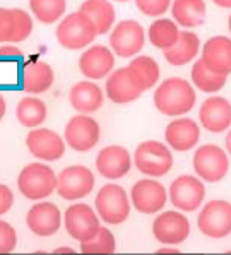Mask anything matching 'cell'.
Here are the masks:
<instances>
[{
	"label": "cell",
	"instance_id": "obj_1",
	"mask_svg": "<svg viewBox=\"0 0 231 255\" xmlns=\"http://www.w3.org/2000/svg\"><path fill=\"white\" fill-rule=\"evenodd\" d=\"M195 105V91L182 77H170L154 91V107L168 117H180L189 113Z\"/></svg>",
	"mask_w": 231,
	"mask_h": 255
},
{
	"label": "cell",
	"instance_id": "obj_2",
	"mask_svg": "<svg viewBox=\"0 0 231 255\" xmlns=\"http://www.w3.org/2000/svg\"><path fill=\"white\" fill-rule=\"evenodd\" d=\"M19 192L29 201H41L57 190V175L48 164L33 163L21 170L17 178Z\"/></svg>",
	"mask_w": 231,
	"mask_h": 255
},
{
	"label": "cell",
	"instance_id": "obj_3",
	"mask_svg": "<svg viewBox=\"0 0 231 255\" xmlns=\"http://www.w3.org/2000/svg\"><path fill=\"white\" fill-rule=\"evenodd\" d=\"M98 36L96 26L86 14H67L57 27V41L67 50L86 48Z\"/></svg>",
	"mask_w": 231,
	"mask_h": 255
},
{
	"label": "cell",
	"instance_id": "obj_4",
	"mask_svg": "<svg viewBox=\"0 0 231 255\" xmlns=\"http://www.w3.org/2000/svg\"><path fill=\"white\" fill-rule=\"evenodd\" d=\"M134 164L142 175L159 178L171 170L173 156L170 149L159 140H144L135 149Z\"/></svg>",
	"mask_w": 231,
	"mask_h": 255
},
{
	"label": "cell",
	"instance_id": "obj_5",
	"mask_svg": "<svg viewBox=\"0 0 231 255\" xmlns=\"http://www.w3.org/2000/svg\"><path fill=\"white\" fill-rule=\"evenodd\" d=\"M96 213L108 225H122L130 214V201L120 185L108 183L96 195Z\"/></svg>",
	"mask_w": 231,
	"mask_h": 255
},
{
	"label": "cell",
	"instance_id": "obj_6",
	"mask_svg": "<svg viewBox=\"0 0 231 255\" xmlns=\"http://www.w3.org/2000/svg\"><path fill=\"white\" fill-rule=\"evenodd\" d=\"M194 170L199 175V178L206 180V182H221L230 170L228 156L221 147L214 146V144L201 146L194 154Z\"/></svg>",
	"mask_w": 231,
	"mask_h": 255
},
{
	"label": "cell",
	"instance_id": "obj_7",
	"mask_svg": "<svg viewBox=\"0 0 231 255\" xmlns=\"http://www.w3.org/2000/svg\"><path fill=\"white\" fill-rule=\"evenodd\" d=\"M95 188V175L82 164H74L57 176V192L65 201H77L89 195Z\"/></svg>",
	"mask_w": 231,
	"mask_h": 255
},
{
	"label": "cell",
	"instance_id": "obj_8",
	"mask_svg": "<svg viewBox=\"0 0 231 255\" xmlns=\"http://www.w3.org/2000/svg\"><path fill=\"white\" fill-rule=\"evenodd\" d=\"M144 43H146L144 27L134 19L118 22L110 34V46L113 53L122 58H130L137 55L144 48Z\"/></svg>",
	"mask_w": 231,
	"mask_h": 255
},
{
	"label": "cell",
	"instance_id": "obj_9",
	"mask_svg": "<svg viewBox=\"0 0 231 255\" xmlns=\"http://www.w3.org/2000/svg\"><path fill=\"white\" fill-rule=\"evenodd\" d=\"M197 226L209 238H225L231 233V204L226 201H211L202 207Z\"/></svg>",
	"mask_w": 231,
	"mask_h": 255
},
{
	"label": "cell",
	"instance_id": "obj_10",
	"mask_svg": "<svg viewBox=\"0 0 231 255\" xmlns=\"http://www.w3.org/2000/svg\"><path fill=\"white\" fill-rule=\"evenodd\" d=\"M146 89L134 69L122 67L110 74L107 81V96L113 103L125 105L135 101Z\"/></svg>",
	"mask_w": 231,
	"mask_h": 255
},
{
	"label": "cell",
	"instance_id": "obj_11",
	"mask_svg": "<svg viewBox=\"0 0 231 255\" xmlns=\"http://www.w3.org/2000/svg\"><path fill=\"white\" fill-rule=\"evenodd\" d=\"M65 230L74 240L86 242L93 238L101 228L100 218L88 204H74L69 206L64 214Z\"/></svg>",
	"mask_w": 231,
	"mask_h": 255
},
{
	"label": "cell",
	"instance_id": "obj_12",
	"mask_svg": "<svg viewBox=\"0 0 231 255\" xmlns=\"http://www.w3.org/2000/svg\"><path fill=\"white\" fill-rule=\"evenodd\" d=\"M64 139L74 151L86 152L95 147L98 140H100V125L95 119H91L86 113L76 115L65 125Z\"/></svg>",
	"mask_w": 231,
	"mask_h": 255
},
{
	"label": "cell",
	"instance_id": "obj_13",
	"mask_svg": "<svg viewBox=\"0 0 231 255\" xmlns=\"http://www.w3.org/2000/svg\"><path fill=\"white\" fill-rule=\"evenodd\" d=\"M206 197V187L199 178L190 175L178 176L170 187V201L177 209L192 213L199 209Z\"/></svg>",
	"mask_w": 231,
	"mask_h": 255
},
{
	"label": "cell",
	"instance_id": "obj_14",
	"mask_svg": "<svg viewBox=\"0 0 231 255\" xmlns=\"http://www.w3.org/2000/svg\"><path fill=\"white\" fill-rule=\"evenodd\" d=\"M152 233L159 243L164 245H180L189 238L190 223L182 213L166 211L159 214L152 223Z\"/></svg>",
	"mask_w": 231,
	"mask_h": 255
},
{
	"label": "cell",
	"instance_id": "obj_15",
	"mask_svg": "<svg viewBox=\"0 0 231 255\" xmlns=\"http://www.w3.org/2000/svg\"><path fill=\"white\" fill-rule=\"evenodd\" d=\"M132 206L142 214H154L161 211L168 201L166 188L152 178L139 180L130 192Z\"/></svg>",
	"mask_w": 231,
	"mask_h": 255
},
{
	"label": "cell",
	"instance_id": "obj_16",
	"mask_svg": "<svg viewBox=\"0 0 231 255\" xmlns=\"http://www.w3.org/2000/svg\"><path fill=\"white\" fill-rule=\"evenodd\" d=\"M29 152L43 161H57L65 154V140L50 128H33L26 135Z\"/></svg>",
	"mask_w": 231,
	"mask_h": 255
},
{
	"label": "cell",
	"instance_id": "obj_17",
	"mask_svg": "<svg viewBox=\"0 0 231 255\" xmlns=\"http://www.w3.org/2000/svg\"><path fill=\"white\" fill-rule=\"evenodd\" d=\"M27 228L31 233L38 237H52L60 230L62 225V214L55 204L52 202H40L34 204L26 216Z\"/></svg>",
	"mask_w": 231,
	"mask_h": 255
},
{
	"label": "cell",
	"instance_id": "obj_18",
	"mask_svg": "<svg viewBox=\"0 0 231 255\" xmlns=\"http://www.w3.org/2000/svg\"><path fill=\"white\" fill-rule=\"evenodd\" d=\"M96 168L103 178H123L132 168L130 152L122 146H108L101 149L96 156Z\"/></svg>",
	"mask_w": 231,
	"mask_h": 255
},
{
	"label": "cell",
	"instance_id": "obj_19",
	"mask_svg": "<svg viewBox=\"0 0 231 255\" xmlns=\"http://www.w3.org/2000/svg\"><path fill=\"white\" fill-rule=\"evenodd\" d=\"M201 60L204 65L219 76L231 74V40L226 36H213L202 48Z\"/></svg>",
	"mask_w": 231,
	"mask_h": 255
},
{
	"label": "cell",
	"instance_id": "obj_20",
	"mask_svg": "<svg viewBox=\"0 0 231 255\" xmlns=\"http://www.w3.org/2000/svg\"><path fill=\"white\" fill-rule=\"evenodd\" d=\"M115 67V55L107 46H91L79 58V69L88 79H103Z\"/></svg>",
	"mask_w": 231,
	"mask_h": 255
},
{
	"label": "cell",
	"instance_id": "obj_21",
	"mask_svg": "<svg viewBox=\"0 0 231 255\" xmlns=\"http://www.w3.org/2000/svg\"><path fill=\"white\" fill-rule=\"evenodd\" d=\"M202 127L207 128L209 132L219 134L225 132L231 125V105L226 98L213 96L206 100L199 112Z\"/></svg>",
	"mask_w": 231,
	"mask_h": 255
},
{
	"label": "cell",
	"instance_id": "obj_22",
	"mask_svg": "<svg viewBox=\"0 0 231 255\" xmlns=\"http://www.w3.org/2000/svg\"><path fill=\"white\" fill-rule=\"evenodd\" d=\"M164 139L171 149L185 152L197 146L201 139V128L192 119H177L168 124L164 130Z\"/></svg>",
	"mask_w": 231,
	"mask_h": 255
},
{
	"label": "cell",
	"instance_id": "obj_23",
	"mask_svg": "<svg viewBox=\"0 0 231 255\" xmlns=\"http://www.w3.org/2000/svg\"><path fill=\"white\" fill-rule=\"evenodd\" d=\"M70 105L81 113H95L103 107V91L95 82L81 81L70 88Z\"/></svg>",
	"mask_w": 231,
	"mask_h": 255
},
{
	"label": "cell",
	"instance_id": "obj_24",
	"mask_svg": "<svg viewBox=\"0 0 231 255\" xmlns=\"http://www.w3.org/2000/svg\"><path fill=\"white\" fill-rule=\"evenodd\" d=\"M53 69L46 62L29 60L22 69V89L29 94L46 93L53 86Z\"/></svg>",
	"mask_w": 231,
	"mask_h": 255
},
{
	"label": "cell",
	"instance_id": "obj_25",
	"mask_svg": "<svg viewBox=\"0 0 231 255\" xmlns=\"http://www.w3.org/2000/svg\"><path fill=\"white\" fill-rule=\"evenodd\" d=\"M201 48V40L195 33L192 31H180V36L177 43L171 48L164 50V58L170 62L171 65H185L190 60H194L199 55Z\"/></svg>",
	"mask_w": 231,
	"mask_h": 255
},
{
	"label": "cell",
	"instance_id": "obj_26",
	"mask_svg": "<svg viewBox=\"0 0 231 255\" xmlns=\"http://www.w3.org/2000/svg\"><path fill=\"white\" fill-rule=\"evenodd\" d=\"M81 12L95 22L98 34L110 33L115 24V7L110 0H86L81 5Z\"/></svg>",
	"mask_w": 231,
	"mask_h": 255
},
{
	"label": "cell",
	"instance_id": "obj_27",
	"mask_svg": "<svg viewBox=\"0 0 231 255\" xmlns=\"http://www.w3.org/2000/svg\"><path fill=\"white\" fill-rule=\"evenodd\" d=\"M173 19L183 27L201 26L206 21L204 0H173L171 7Z\"/></svg>",
	"mask_w": 231,
	"mask_h": 255
},
{
	"label": "cell",
	"instance_id": "obj_28",
	"mask_svg": "<svg viewBox=\"0 0 231 255\" xmlns=\"http://www.w3.org/2000/svg\"><path fill=\"white\" fill-rule=\"evenodd\" d=\"M15 117L21 125L36 128L46 120V105L36 96H26L15 107Z\"/></svg>",
	"mask_w": 231,
	"mask_h": 255
},
{
	"label": "cell",
	"instance_id": "obj_29",
	"mask_svg": "<svg viewBox=\"0 0 231 255\" xmlns=\"http://www.w3.org/2000/svg\"><path fill=\"white\" fill-rule=\"evenodd\" d=\"M149 41L152 43V46L159 50H168L177 43L180 36V29L177 26V22H173L171 19H156L154 22L149 26Z\"/></svg>",
	"mask_w": 231,
	"mask_h": 255
},
{
	"label": "cell",
	"instance_id": "obj_30",
	"mask_svg": "<svg viewBox=\"0 0 231 255\" xmlns=\"http://www.w3.org/2000/svg\"><path fill=\"white\" fill-rule=\"evenodd\" d=\"M226 77L228 76H219V74L213 72L204 65V62L199 58L192 67V82L199 91L204 93H218L219 89L225 88Z\"/></svg>",
	"mask_w": 231,
	"mask_h": 255
},
{
	"label": "cell",
	"instance_id": "obj_31",
	"mask_svg": "<svg viewBox=\"0 0 231 255\" xmlns=\"http://www.w3.org/2000/svg\"><path fill=\"white\" fill-rule=\"evenodd\" d=\"M31 12L43 24H53L65 14L67 2L65 0H29Z\"/></svg>",
	"mask_w": 231,
	"mask_h": 255
},
{
	"label": "cell",
	"instance_id": "obj_32",
	"mask_svg": "<svg viewBox=\"0 0 231 255\" xmlns=\"http://www.w3.org/2000/svg\"><path fill=\"white\" fill-rule=\"evenodd\" d=\"M116 250V240L108 228H100L93 238L81 242V252L89 255H112Z\"/></svg>",
	"mask_w": 231,
	"mask_h": 255
},
{
	"label": "cell",
	"instance_id": "obj_33",
	"mask_svg": "<svg viewBox=\"0 0 231 255\" xmlns=\"http://www.w3.org/2000/svg\"><path fill=\"white\" fill-rule=\"evenodd\" d=\"M130 69L135 70V74L139 76V79L142 81L144 89H151L156 86V82L159 79V65L154 58L147 57V55H139V57L132 58Z\"/></svg>",
	"mask_w": 231,
	"mask_h": 255
},
{
	"label": "cell",
	"instance_id": "obj_34",
	"mask_svg": "<svg viewBox=\"0 0 231 255\" xmlns=\"http://www.w3.org/2000/svg\"><path fill=\"white\" fill-rule=\"evenodd\" d=\"M12 15H14V34L10 43H21L33 31V17L22 9H12Z\"/></svg>",
	"mask_w": 231,
	"mask_h": 255
},
{
	"label": "cell",
	"instance_id": "obj_35",
	"mask_svg": "<svg viewBox=\"0 0 231 255\" xmlns=\"http://www.w3.org/2000/svg\"><path fill=\"white\" fill-rule=\"evenodd\" d=\"M137 9L149 17H158L166 12L171 5V0H135Z\"/></svg>",
	"mask_w": 231,
	"mask_h": 255
},
{
	"label": "cell",
	"instance_id": "obj_36",
	"mask_svg": "<svg viewBox=\"0 0 231 255\" xmlns=\"http://www.w3.org/2000/svg\"><path fill=\"white\" fill-rule=\"evenodd\" d=\"M17 245L15 230L7 221L0 219V254H10Z\"/></svg>",
	"mask_w": 231,
	"mask_h": 255
},
{
	"label": "cell",
	"instance_id": "obj_37",
	"mask_svg": "<svg viewBox=\"0 0 231 255\" xmlns=\"http://www.w3.org/2000/svg\"><path fill=\"white\" fill-rule=\"evenodd\" d=\"M14 34V15L12 9L0 7V43L12 41Z\"/></svg>",
	"mask_w": 231,
	"mask_h": 255
},
{
	"label": "cell",
	"instance_id": "obj_38",
	"mask_svg": "<svg viewBox=\"0 0 231 255\" xmlns=\"http://www.w3.org/2000/svg\"><path fill=\"white\" fill-rule=\"evenodd\" d=\"M14 204V194L7 185L0 183V216H3L5 213H9L10 207Z\"/></svg>",
	"mask_w": 231,
	"mask_h": 255
},
{
	"label": "cell",
	"instance_id": "obj_39",
	"mask_svg": "<svg viewBox=\"0 0 231 255\" xmlns=\"http://www.w3.org/2000/svg\"><path fill=\"white\" fill-rule=\"evenodd\" d=\"M22 57V52L19 48H15L12 45H5L0 48V58H7V60H17Z\"/></svg>",
	"mask_w": 231,
	"mask_h": 255
},
{
	"label": "cell",
	"instance_id": "obj_40",
	"mask_svg": "<svg viewBox=\"0 0 231 255\" xmlns=\"http://www.w3.org/2000/svg\"><path fill=\"white\" fill-rule=\"evenodd\" d=\"M5 110H7L5 100H3V96H2V94H0V120L3 119V115H5Z\"/></svg>",
	"mask_w": 231,
	"mask_h": 255
},
{
	"label": "cell",
	"instance_id": "obj_41",
	"mask_svg": "<svg viewBox=\"0 0 231 255\" xmlns=\"http://www.w3.org/2000/svg\"><path fill=\"white\" fill-rule=\"evenodd\" d=\"M213 2L219 7H225V9H230L231 7V0H213Z\"/></svg>",
	"mask_w": 231,
	"mask_h": 255
},
{
	"label": "cell",
	"instance_id": "obj_42",
	"mask_svg": "<svg viewBox=\"0 0 231 255\" xmlns=\"http://www.w3.org/2000/svg\"><path fill=\"white\" fill-rule=\"evenodd\" d=\"M156 254H178V250H175V249H159Z\"/></svg>",
	"mask_w": 231,
	"mask_h": 255
},
{
	"label": "cell",
	"instance_id": "obj_43",
	"mask_svg": "<svg viewBox=\"0 0 231 255\" xmlns=\"http://www.w3.org/2000/svg\"><path fill=\"white\" fill-rule=\"evenodd\" d=\"M226 151L231 154V130L228 132V135H226Z\"/></svg>",
	"mask_w": 231,
	"mask_h": 255
},
{
	"label": "cell",
	"instance_id": "obj_44",
	"mask_svg": "<svg viewBox=\"0 0 231 255\" xmlns=\"http://www.w3.org/2000/svg\"><path fill=\"white\" fill-rule=\"evenodd\" d=\"M53 254H74V250H70V249H57V250H55V252Z\"/></svg>",
	"mask_w": 231,
	"mask_h": 255
},
{
	"label": "cell",
	"instance_id": "obj_45",
	"mask_svg": "<svg viewBox=\"0 0 231 255\" xmlns=\"http://www.w3.org/2000/svg\"><path fill=\"white\" fill-rule=\"evenodd\" d=\"M228 26H230V31H231V15H230V19H228Z\"/></svg>",
	"mask_w": 231,
	"mask_h": 255
},
{
	"label": "cell",
	"instance_id": "obj_46",
	"mask_svg": "<svg viewBox=\"0 0 231 255\" xmlns=\"http://www.w3.org/2000/svg\"><path fill=\"white\" fill-rule=\"evenodd\" d=\"M116 2H128V0H116Z\"/></svg>",
	"mask_w": 231,
	"mask_h": 255
}]
</instances>
